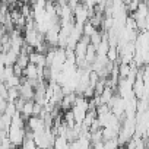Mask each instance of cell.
<instances>
[{
	"instance_id": "obj_1",
	"label": "cell",
	"mask_w": 149,
	"mask_h": 149,
	"mask_svg": "<svg viewBox=\"0 0 149 149\" xmlns=\"http://www.w3.org/2000/svg\"><path fill=\"white\" fill-rule=\"evenodd\" d=\"M25 137V129H15V127H9L8 130V140L10 142V145L13 148L22 146Z\"/></svg>"
},
{
	"instance_id": "obj_2",
	"label": "cell",
	"mask_w": 149,
	"mask_h": 149,
	"mask_svg": "<svg viewBox=\"0 0 149 149\" xmlns=\"http://www.w3.org/2000/svg\"><path fill=\"white\" fill-rule=\"evenodd\" d=\"M26 127L32 132V133H37V132H44L45 130V124H44V120L41 117H29L26 120Z\"/></svg>"
},
{
	"instance_id": "obj_3",
	"label": "cell",
	"mask_w": 149,
	"mask_h": 149,
	"mask_svg": "<svg viewBox=\"0 0 149 149\" xmlns=\"http://www.w3.org/2000/svg\"><path fill=\"white\" fill-rule=\"evenodd\" d=\"M18 91H19V97L21 98H24L25 101H32V98H34V88L26 81L22 82L18 86Z\"/></svg>"
},
{
	"instance_id": "obj_4",
	"label": "cell",
	"mask_w": 149,
	"mask_h": 149,
	"mask_svg": "<svg viewBox=\"0 0 149 149\" xmlns=\"http://www.w3.org/2000/svg\"><path fill=\"white\" fill-rule=\"evenodd\" d=\"M74 101H76V94H74V92L67 94V95H63V98H61V101H60L58 107H60V108L66 113V111L72 110V107H73Z\"/></svg>"
},
{
	"instance_id": "obj_5",
	"label": "cell",
	"mask_w": 149,
	"mask_h": 149,
	"mask_svg": "<svg viewBox=\"0 0 149 149\" xmlns=\"http://www.w3.org/2000/svg\"><path fill=\"white\" fill-rule=\"evenodd\" d=\"M24 78L26 81H38V72H37V67L34 64H28L25 69H24Z\"/></svg>"
},
{
	"instance_id": "obj_6",
	"label": "cell",
	"mask_w": 149,
	"mask_h": 149,
	"mask_svg": "<svg viewBox=\"0 0 149 149\" xmlns=\"http://www.w3.org/2000/svg\"><path fill=\"white\" fill-rule=\"evenodd\" d=\"M10 120H12V117H9L6 114L0 116V132H6L8 133V130L10 127Z\"/></svg>"
},
{
	"instance_id": "obj_7",
	"label": "cell",
	"mask_w": 149,
	"mask_h": 149,
	"mask_svg": "<svg viewBox=\"0 0 149 149\" xmlns=\"http://www.w3.org/2000/svg\"><path fill=\"white\" fill-rule=\"evenodd\" d=\"M5 85H6V88L9 89V88H18L19 85H21V78H18V76H10L6 82H5Z\"/></svg>"
},
{
	"instance_id": "obj_8",
	"label": "cell",
	"mask_w": 149,
	"mask_h": 149,
	"mask_svg": "<svg viewBox=\"0 0 149 149\" xmlns=\"http://www.w3.org/2000/svg\"><path fill=\"white\" fill-rule=\"evenodd\" d=\"M15 64H18V66H19V67L24 70V69H25V67L29 64L28 56H25V54H19V56H18V58H16V63H15Z\"/></svg>"
},
{
	"instance_id": "obj_9",
	"label": "cell",
	"mask_w": 149,
	"mask_h": 149,
	"mask_svg": "<svg viewBox=\"0 0 149 149\" xmlns=\"http://www.w3.org/2000/svg\"><path fill=\"white\" fill-rule=\"evenodd\" d=\"M15 113H16L15 104H13V102H9V101H8V105H6V108H5V113H3V114H6V116L12 117V116H13Z\"/></svg>"
}]
</instances>
